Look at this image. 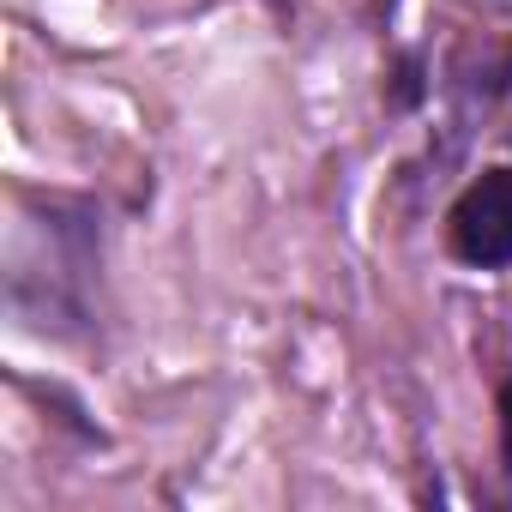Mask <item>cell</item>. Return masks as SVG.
Returning a JSON list of instances; mask_svg holds the SVG:
<instances>
[{"instance_id":"6da1fadb","label":"cell","mask_w":512,"mask_h":512,"mask_svg":"<svg viewBox=\"0 0 512 512\" xmlns=\"http://www.w3.org/2000/svg\"><path fill=\"white\" fill-rule=\"evenodd\" d=\"M446 235L464 266H482V272L512 266V169H482L458 193Z\"/></svg>"},{"instance_id":"7a4b0ae2","label":"cell","mask_w":512,"mask_h":512,"mask_svg":"<svg viewBox=\"0 0 512 512\" xmlns=\"http://www.w3.org/2000/svg\"><path fill=\"white\" fill-rule=\"evenodd\" d=\"M500 446H506V470H512V380L500 386Z\"/></svg>"}]
</instances>
